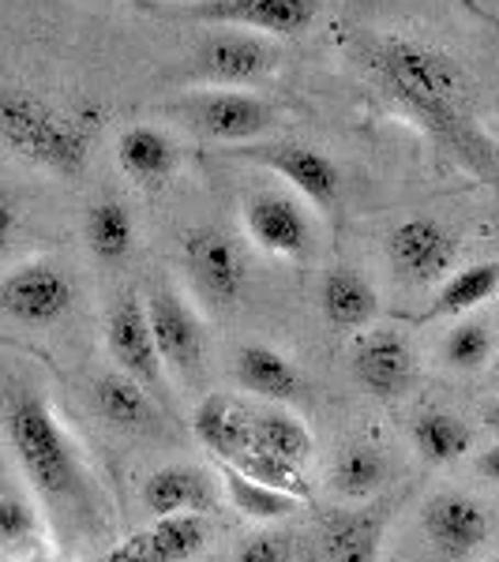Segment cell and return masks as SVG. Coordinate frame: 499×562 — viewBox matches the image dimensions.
<instances>
[{"instance_id": "1", "label": "cell", "mask_w": 499, "mask_h": 562, "mask_svg": "<svg viewBox=\"0 0 499 562\" xmlns=\"http://www.w3.org/2000/svg\"><path fill=\"white\" fill-rule=\"evenodd\" d=\"M357 60L443 154L485 180L499 177V154L477 121L474 79L451 53L402 34H372L361 42Z\"/></svg>"}, {"instance_id": "2", "label": "cell", "mask_w": 499, "mask_h": 562, "mask_svg": "<svg viewBox=\"0 0 499 562\" xmlns=\"http://www.w3.org/2000/svg\"><path fill=\"white\" fill-rule=\"evenodd\" d=\"M98 113L60 105L26 87H0V143L20 161L57 177H79L90 161Z\"/></svg>"}, {"instance_id": "3", "label": "cell", "mask_w": 499, "mask_h": 562, "mask_svg": "<svg viewBox=\"0 0 499 562\" xmlns=\"http://www.w3.org/2000/svg\"><path fill=\"white\" fill-rule=\"evenodd\" d=\"M8 442L20 458L26 480L45 503H65L84 495V465L60 428L57 413L42 397H20L8 409Z\"/></svg>"}, {"instance_id": "4", "label": "cell", "mask_w": 499, "mask_h": 562, "mask_svg": "<svg viewBox=\"0 0 499 562\" xmlns=\"http://www.w3.org/2000/svg\"><path fill=\"white\" fill-rule=\"evenodd\" d=\"M143 15L214 31H256L267 38H301L315 23L320 0H132Z\"/></svg>"}, {"instance_id": "5", "label": "cell", "mask_w": 499, "mask_h": 562, "mask_svg": "<svg viewBox=\"0 0 499 562\" xmlns=\"http://www.w3.org/2000/svg\"><path fill=\"white\" fill-rule=\"evenodd\" d=\"M166 113L188 132L203 135L222 147L263 139L278 124V109L259 94H248L241 87H207L166 102Z\"/></svg>"}, {"instance_id": "6", "label": "cell", "mask_w": 499, "mask_h": 562, "mask_svg": "<svg viewBox=\"0 0 499 562\" xmlns=\"http://www.w3.org/2000/svg\"><path fill=\"white\" fill-rule=\"evenodd\" d=\"M275 68H278V49L267 42V34L214 31L185 60V83L244 90L252 83H263Z\"/></svg>"}, {"instance_id": "7", "label": "cell", "mask_w": 499, "mask_h": 562, "mask_svg": "<svg viewBox=\"0 0 499 562\" xmlns=\"http://www.w3.org/2000/svg\"><path fill=\"white\" fill-rule=\"evenodd\" d=\"M230 158L252 161V166L267 169L278 180H286L297 195L308 199L320 211H331L339 203L342 192V173L331 161V154L320 147H308V143H270V139H252L237 143V147H225Z\"/></svg>"}, {"instance_id": "8", "label": "cell", "mask_w": 499, "mask_h": 562, "mask_svg": "<svg viewBox=\"0 0 499 562\" xmlns=\"http://www.w3.org/2000/svg\"><path fill=\"white\" fill-rule=\"evenodd\" d=\"M143 304H147L151 334L162 364L180 383H196L207 364V330L203 319L196 315V307L166 285L143 296Z\"/></svg>"}, {"instance_id": "9", "label": "cell", "mask_w": 499, "mask_h": 562, "mask_svg": "<svg viewBox=\"0 0 499 562\" xmlns=\"http://www.w3.org/2000/svg\"><path fill=\"white\" fill-rule=\"evenodd\" d=\"M180 259L192 278V289L211 307H233L244 293L248 281V262H244L237 240L230 233L203 225V229L185 233L180 244Z\"/></svg>"}, {"instance_id": "10", "label": "cell", "mask_w": 499, "mask_h": 562, "mask_svg": "<svg viewBox=\"0 0 499 562\" xmlns=\"http://www.w3.org/2000/svg\"><path fill=\"white\" fill-rule=\"evenodd\" d=\"M458 256V240L443 222L429 214L406 217L387 237V262H391L395 278L406 285H435L451 274Z\"/></svg>"}, {"instance_id": "11", "label": "cell", "mask_w": 499, "mask_h": 562, "mask_svg": "<svg viewBox=\"0 0 499 562\" xmlns=\"http://www.w3.org/2000/svg\"><path fill=\"white\" fill-rule=\"evenodd\" d=\"M106 346H109V357L117 360V368L129 379H135L140 386H147V390L166 386V364H162L158 346H154L147 304H143V296L132 293V289H124L113 301V307H109Z\"/></svg>"}, {"instance_id": "12", "label": "cell", "mask_w": 499, "mask_h": 562, "mask_svg": "<svg viewBox=\"0 0 499 562\" xmlns=\"http://www.w3.org/2000/svg\"><path fill=\"white\" fill-rule=\"evenodd\" d=\"M71 304H76V281L57 262H26L0 281V307L15 323H60L71 312Z\"/></svg>"}, {"instance_id": "13", "label": "cell", "mask_w": 499, "mask_h": 562, "mask_svg": "<svg viewBox=\"0 0 499 562\" xmlns=\"http://www.w3.org/2000/svg\"><path fill=\"white\" fill-rule=\"evenodd\" d=\"M421 529L443 559L462 562L492 537V518H488V510L477 503V498L458 495V492H443L424 503Z\"/></svg>"}, {"instance_id": "14", "label": "cell", "mask_w": 499, "mask_h": 562, "mask_svg": "<svg viewBox=\"0 0 499 562\" xmlns=\"http://www.w3.org/2000/svg\"><path fill=\"white\" fill-rule=\"evenodd\" d=\"M353 379L368 390L372 397L395 402L417 379V352L398 330H368L353 346Z\"/></svg>"}, {"instance_id": "15", "label": "cell", "mask_w": 499, "mask_h": 562, "mask_svg": "<svg viewBox=\"0 0 499 562\" xmlns=\"http://www.w3.org/2000/svg\"><path fill=\"white\" fill-rule=\"evenodd\" d=\"M207 540L211 532L199 514H174V518H154V525L117 543L102 562H192Z\"/></svg>"}, {"instance_id": "16", "label": "cell", "mask_w": 499, "mask_h": 562, "mask_svg": "<svg viewBox=\"0 0 499 562\" xmlns=\"http://www.w3.org/2000/svg\"><path fill=\"white\" fill-rule=\"evenodd\" d=\"M244 229L270 256L301 259L312 248V222L293 195H256L244 206Z\"/></svg>"}, {"instance_id": "17", "label": "cell", "mask_w": 499, "mask_h": 562, "mask_svg": "<svg viewBox=\"0 0 499 562\" xmlns=\"http://www.w3.org/2000/svg\"><path fill=\"white\" fill-rule=\"evenodd\" d=\"M196 439L218 461H230L256 447V413H248L241 402H233L230 394H211L203 397L196 413Z\"/></svg>"}, {"instance_id": "18", "label": "cell", "mask_w": 499, "mask_h": 562, "mask_svg": "<svg viewBox=\"0 0 499 562\" xmlns=\"http://www.w3.org/2000/svg\"><path fill=\"white\" fill-rule=\"evenodd\" d=\"M117 166L121 173L135 180L140 188H162L169 184L177 169V147L162 128L154 124H132V128L121 132L117 139Z\"/></svg>"}, {"instance_id": "19", "label": "cell", "mask_w": 499, "mask_h": 562, "mask_svg": "<svg viewBox=\"0 0 499 562\" xmlns=\"http://www.w3.org/2000/svg\"><path fill=\"white\" fill-rule=\"evenodd\" d=\"M320 307L323 319L334 326V330H365V326L376 323L379 315V296L372 289V281L365 274L350 267H334L326 270L323 285H320Z\"/></svg>"}, {"instance_id": "20", "label": "cell", "mask_w": 499, "mask_h": 562, "mask_svg": "<svg viewBox=\"0 0 499 562\" xmlns=\"http://www.w3.org/2000/svg\"><path fill=\"white\" fill-rule=\"evenodd\" d=\"M233 375H237L241 390H248V394L275 405L293 402L304 390L301 371H297L293 360L270 346H244L237 352V360H233Z\"/></svg>"}, {"instance_id": "21", "label": "cell", "mask_w": 499, "mask_h": 562, "mask_svg": "<svg viewBox=\"0 0 499 562\" xmlns=\"http://www.w3.org/2000/svg\"><path fill=\"white\" fill-rule=\"evenodd\" d=\"M90 397H95V413L102 416L109 428L129 435H151L158 428V409L151 402V390L129 379L124 371L98 379Z\"/></svg>"}, {"instance_id": "22", "label": "cell", "mask_w": 499, "mask_h": 562, "mask_svg": "<svg viewBox=\"0 0 499 562\" xmlns=\"http://www.w3.org/2000/svg\"><path fill=\"white\" fill-rule=\"evenodd\" d=\"M143 506L151 518H174V514H199L214 506L211 480L199 469L166 465L143 480Z\"/></svg>"}, {"instance_id": "23", "label": "cell", "mask_w": 499, "mask_h": 562, "mask_svg": "<svg viewBox=\"0 0 499 562\" xmlns=\"http://www.w3.org/2000/svg\"><path fill=\"white\" fill-rule=\"evenodd\" d=\"M496 293H499V262L496 259L469 262V267L451 270V274L440 281V293H435V301L429 304V312L421 315V323L458 319V315H469L474 307L492 301Z\"/></svg>"}, {"instance_id": "24", "label": "cell", "mask_w": 499, "mask_h": 562, "mask_svg": "<svg viewBox=\"0 0 499 562\" xmlns=\"http://www.w3.org/2000/svg\"><path fill=\"white\" fill-rule=\"evenodd\" d=\"M218 476H222L233 510L248 521H278V518H286V514H293L304 506V498L278 492V487H267V484H256V480L237 473L230 461H218Z\"/></svg>"}, {"instance_id": "25", "label": "cell", "mask_w": 499, "mask_h": 562, "mask_svg": "<svg viewBox=\"0 0 499 562\" xmlns=\"http://www.w3.org/2000/svg\"><path fill=\"white\" fill-rule=\"evenodd\" d=\"M413 447L432 465H451L474 450V431L455 413H421L413 420Z\"/></svg>"}, {"instance_id": "26", "label": "cell", "mask_w": 499, "mask_h": 562, "mask_svg": "<svg viewBox=\"0 0 499 562\" xmlns=\"http://www.w3.org/2000/svg\"><path fill=\"white\" fill-rule=\"evenodd\" d=\"M87 248L98 262H121L135 248V222L124 203H95L87 211Z\"/></svg>"}, {"instance_id": "27", "label": "cell", "mask_w": 499, "mask_h": 562, "mask_svg": "<svg viewBox=\"0 0 499 562\" xmlns=\"http://www.w3.org/2000/svg\"><path fill=\"white\" fill-rule=\"evenodd\" d=\"M252 450H267V454L289 461V465L301 469L312 458L315 442L312 431L304 428V420H297L289 409H263L256 413V447Z\"/></svg>"}, {"instance_id": "28", "label": "cell", "mask_w": 499, "mask_h": 562, "mask_svg": "<svg viewBox=\"0 0 499 562\" xmlns=\"http://www.w3.org/2000/svg\"><path fill=\"white\" fill-rule=\"evenodd\" d=\"M387 480V461L372 447L346 450L331 469V487L339 498H372Z\"/></svg>"}, {"instance_id": "29", "label": "cell", "mask_w": 499, "mask_h": 562, "mask_svg": "<svg viewBox=\"0 0 499 562\" xmlns=\"http://www.w3.org/2000/svg\"><path fill=\"white\" fill-rule=\"evenodd\" d=\"M230 465L237 469V473H244L248 480H256V484H267V487H278V492H289L297 498H312V492H308L304 476L297 465H289V461L267 454V450H244V454L230 458Z\"/></svg>"}, {"instance_id": "30", "label": "cell", "mask_w": 499, "mask_h": 562, "mask_svg": "<svg viewBox=\"0 0 499 562\" xmlns=\"http://www.w3.org/2000/svg\"><path fill=\"white\" fill-rule=\"evenodd\" d=\"M492 357H496L492 330L477 319L458 323L455 330L447 334V341H443V360L455 371H480Z\"/></svg>"}, {"instance_id": "31", "label": "cell", "mask_w": 499, "mask_h": 562, "mask_svg": "<svg viewBox=\"0 0 499 562\" xmlns=\"http://www.w3.org/2000/svg\"><path fill=\"white\" fill-rule=\"evenodd\" d=\"M379 540H384V525L346 521L339 532H331L326 562H379Z\"/></svg>"}, {"instance_id": "32", "label": "cell", "mask_w": 499, "mask_h": 562, "mask_svg": "<svg viewBox=\"0 0 499 562\" xmlns=\"http://www.w3.org/2000/svg\"><path fill=\"white\" fill-rule=\"evenodd\" d=\"M34 532V510L23 498L0 492V543H23Z\"/></svg>"}, {"instance_id": "33", "label": "cell", "mask_w": 499, "mask_h": 562, "mask_svg": "<svg viewBox=\"0 0 499 562\" xmlns=\"http://www.w3.org/2000/svg\"><path fill=\"white\" fill-rule=\"evenodd\" d=\"M237 562H289V540L282 532H256L252 540H244Z\"/></svg>"}, {"instance_id": "34", "label": "cell", "mask_w": 499, "mask_h": 562, "mask_svg": "<svg viewBox=\"0 0 499 562\" xmlns=\"http://www.w3.org/2000/svg\"><path fill=\"white\" fill-rule=\"evenodd\" d=\"M15 233H20V206H15L8 195H0V259L8 256Z\"/></svg>"}, {"instance_id": "35", "label": "cell", "mask_w": 499, "mask_h": 562, "mask_svg": "<svg viewBox=\"0 0 499 562\" xmlns=\"http://www.w3.org/2000/svg\"><path fill=\"white\" fill-rule=\"evenodd\" d=\"M474 469L477 476L492 480V484H499V442H492V447H485L480 454L474 458Z\"/></svg>"}, {"instance_id": "36", "label": "cell", "mask_w": 499, "mask_h": 562, "mask_svg": "<svg viewBox=\"0 0 499 562\" xmlns=\"http://www.w3.org/2000/svg\"><path fill=\"white\" fill-rule=\"evenodd\" d=\"M480 420H485V428H488V431H496V435H499V402L485 405V413H480Z\"/></svg>"}, {"instance_id": "37", "label": "cell", "mask_w": 499, "mask_h": 562, "mask_svg": "<svg viewBox=\"0 0 499 562\" xmlns=\"http://www.w3.org/2000/svg\"><path fill=\"white\" fill-rule=\"evenodd\" d=\"M492 375H496V383H499V352H496V360H492Z\"/></svg>"}, {"instance_id": "38", "label": "cell", "mask_w": 499, "mask_h": 562, "mask_svg": "<svg viewBox=\"0 0 499 562\" xmlns=\"http://www.w3.org/2000/svg\"><path fill=\"white\" fill-rule=\"evenodd\" d=\"M488 562H499V555H496V559H488Z\"/></svg>"}]
</instances>
